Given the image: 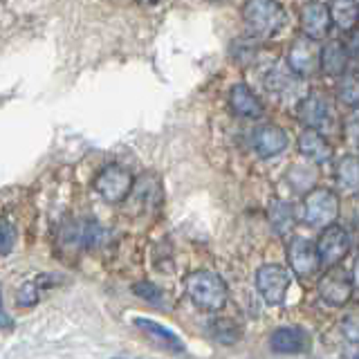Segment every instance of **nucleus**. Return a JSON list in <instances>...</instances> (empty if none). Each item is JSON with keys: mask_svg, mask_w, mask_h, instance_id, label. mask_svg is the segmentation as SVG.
<instances>
[{"mask_svg": "<svg viewBox=\"0 0 359 359\" xmlns=\"http://www.w3.org/2000/svg\"><path fill=\"white\" fill-rule=\"evenodd\" d=\"M299 81H301V76L292 72L290 67H287V70H280V67H272V70H269V74L265 76L267 90L272 95H278V97H290L297 90Z\"/></svg>", "mask_w": 359, "mask_h": 359, "instance_id": "20", "label": "nucleus"}, {"mask_svg": "<svg viewBox=\"0 0 359 359\" xmlns=\"http://www.w3.org/2000/svg\"><path fill=\"white\" fill-rule=\"evenodd\" d=\"M299 25H301L303 36L314 39V41H323L332 27L330 7L325 3H321V0H310V3H306L301 7Z\"/></svg>", "mask_w": 359, "mask_h": 359, "instance_id": "10", "label": "nucleus"}, {"mask_svg": "<svg viewBox=\"0 0 359 359\" xmlns=\"http://www.w3.org/2000/svg\"><path fill=\"white\" fill-rule=\"evenodd\" d=\"M346 50L353 59H359V29H351L348 32V39H346Z\"/></svg>", "mask_w": 359, "mask_h": 359, "instance_id": "31", "label": "nucleus"}, {"mask_svg": "<svg viewBox=\"0 0 359 359\" xmlns=\"http://www.w3.org/2000/svg\"><path fill=\"white\" fill-rule=\"evenodd\" d=\"M133 292H135V294H137L140 299L153 303V306H162L164 294H162V290L157 287L155 283H149V280H140V283H135V285H133Z\"/></svg>", "mask_w": 359, "mask_h": 359, "instance_id": "27", "label": "nucleus"}, {"mask_svg": "<svg viewBox=\"0 0 359 359\" xmlns=\"http://www.w3.org/2000/svg\"><path fill=\"white\" fill-rule=\"evenodd\" d=\"M52 283H54L52 274H41L36 278L27 280V283H22L20 290L16 292V303L20 308H34L41 301V290L50 287Z\"/></svg>", "mask_w": 359, "mask_h": 359, "instance_id": "22", "label": "nucleus"}, {"mask_svg": "<svg viewBox=\"0 0 359 359\" xmlns=\"http://www.w3.org/2000/svg\"><path fill=\"white\" fill-rule=\"evenodd\" d=\"M243 20L258 39H272L285 27V9L278 0H247L243 5Z\"/></svg>", "mask_w": 359, "mask_h": 359, "instance_id": "2", "label": "nucleus"}, {"mask_svg": "<svg viewBox=\"0 0 359 359\" xmlns=\"http://www.w3.org/2000/svg\"><path fill=\"white\" fill-rule=\"evenodd\" d=\"M303 218L310 227L325 229L339 218V196L332 189H314L303 200Z\"/></svg>", "mask_w": 359, "mask_h": 359, "instance_id": "4", "label": "nucleus"}, {"mask_svg": "<svg viewBox=\"0 0 359 359\" xmlns=\"http://www.w3.org/2000/svg\"><path fill=\"white\" fill-rule=\"evenodd\" d=\"M287 182L294 191H301V194L303 191H308L310 194V187L317 182V173H314L312 168L306 164H294L287 171Z\"/></svg>", "mask_w": 359, "mask_h": 359, "instance_id": "25", "label": "nucleus"}, {"mask_svg": "<svg viewBox=\"0 0 359 359\" xmlns=\"http://www.w3.org/2000/svg\"><path fill=\"white\" fill-rule=\"evenodd\" d=\"M292 283L290 269L276 263H267L256 269V290L267 306H283Z\"/></svg>", "mask_w": 359, "mask_h": 359, "instance_id": "5", "label": "nucleus"}, {"mask_svg": "<svg viewBox=\"0 0 359 359\" xmlns=\"http://www.w3.org/2000/svg\"><path fill=\"white\" fill-rule=\"evenodd\" d=\"M344 135L351 146L359 149V112H355L353 117L346 119V126H344Z\"/></svg>", "mask_w": 359, "mask_h": 359, "instance_id": "29", "label": "nucleus"}, {"mask_svg": "<svg viewBox=\"0 0 359 359\" xmlns=\"http://www.w3.org/2000/svg\"><path fill=\"white\" fill-rule=\"evenodd\" d=\"M213 337H216L218 341L229 346L241 337V328H238V323H233L229 319H222V321L213 323Z\"/></svg>", "mask_w": 359, "mask_h": 359, "instance_id": "26", "label": "nucleus"}, {"mask_svg": "<svg viewBox=\"0 0 359 359\" xmlns=\"http://www.w3.org/2000/svg\"><path fill=\"white\" fill-rule=\"evenodd\" d=\"M299 153L314 164H328L332 160V144L321 130L306 128L299 135Z\"/></svg>", "mask_w": 359, "mask_h": 359, "instance_id": "15", "label": "nucleus"}, {"mask_svg": "<svg viewBox=\"0 0 359 359\" xmlns=\"http://www.w3.org/2000/svg\"><path fill=\"white\" fill-rule=\"evenodd\" d=\"M16 245V227L7 218H0V256L11 254Z\"/></svg>", "mask_w": 359, "mask_h": 359, "instance_id": "28", "label": "nucleus"}, {"mask_svg": "<svg viewBox=\"0 0 359 359\" xmlns=\"http://www.w3.org/2000/svg\"><path fill=\"white\" fill-rule=\"evenodd\" d=\"M93 187L101 200L110 202V205H119V202L128 200L130 191L135 187V177L126 166L108 164L97 173Z\"/></svg>", "mask_w": 359, "mask_h": 359, "instance_id": "3", "label": "nucleus"}, {"mask_svg": "<svg viewBox=\"0 0 359 359\" xmlns=\"http://www.w3.org/2000/svg\"><path fill=\"white\" fill-rule=\"evenodd\" d=\"M287 261L292 272L301 278H312L317 276L321 267V256L317 250V243H312L303 236H294L287 245Z\"/></svg>", "mask_w": 359, "mask_h": 359, "instance_id": "7", "label": "nucleus"}, {"mask_svg": "<svg viewBox=\"0 0 359 359\" xmlns=\"http://www.w3.org/2000/svg\"><path fill=\"white\" fill-rule=\"evenodd\" d=\"M297 117L306 128L323 130L332 123V108L323 95H306L299 101Z\"/></svg>", "mask_w": 359, "mask_h": 359, "instance_id": "12", "label": "nucleus"}, {"mask_svg": "<svg viewBox=\"0 0 359 359\" xmlns=\"http://www.w3.org/2000/svg\"><path fill=\"white\" fill-rule=\"evenodd\" d=\"M290 144L287 133L276 126V123H263L258 126L252 135V146L254 153L261 157V160H269V157L280 155Z\"/></svg>", "mask_w": 359, "mask_h": 359, "instance_id": "11", "label": "nucleus"}, {"mask_svg": "<svg viewBox=\"0 0 359 359\" xmlns=\"http://www.w3.org/2000/svg\"><path fill=\"white\" fill-rule=\"evenodd\" d=\"M160 198H162V187H160V182H157V180L151 177V175H146V177L140 180V182H135V187H133V191H130V196H128V200H137V202H142L144 209H149V207L157 205V202H160Z\"/></svg>", "mask_w": 359, "mask_h": 359, "instance_id": "23", "label": "nucleus"}, {"mask_svg": "<svg viewBox=\"0 0 359 359\" xmlns=\"http://www.w3.org/2000/svg\"><path fill=\"white\" fill-rule=\"evenodd\" d=\"M334 180L341 194L357 196L359 194V157L351 153L339 157L334 166Z\"/></svg>", "mask_w": 359, "mask_h": 359, "instance_id": "16", "label": "nucleus"}, {"mask_svg": "<svg viewBox=\"0 0 359 359\" xmlns=\"http://www.w3.org/2000/svg\"><path fill=\"white\" fill-rule=\"evenodd\" d=\"M317 250L321 256L323 267H334L339 265L351 252V233H348L339 224H330L325 227L317 241Z\"/></svg>", "mask_w": 359, "mask_h": 359, "instance_id": "8", "label": "nucleus"}, {"mask_svg": "<svg viewBox=\"0 0 359 359\" xmlns=\"http://www.w3.org/2000/svg\"><path fill=\"white\" fill-rule=\"evenodd\" d=\"M184 290H187V297L194 301L198 308L207 312L222 310L229 294L227 283L222 280V276L216 272H209V269L191 272L184 278Z\"/></svg>", "mask_w": 359, "mask_h": 359, "instance_id": "1", "label": "nucleus"}, {"mask_svg": "<svg viewBox=\"0 0 359 359\" xmlns=\"http://www.w3.org/2000/svg\"><path fill=\"white\" fill-rule=\"evenodd\" d=\"M344 332L351 341L359 344V314H351L344 319Z\"/></svg>", "mask_w": 359, "mask_h": 359, "instance_id": "30", "label": "nucleus"}, {"mask_svg": "<svg viewBox=\"0 0 359 359\" xmlns=\"http://www.w3.org/2000/svg\"><path fill=\"white\" fill-rule=\"evenodd\" d=\"M229 106L233 110V115H238L243 119H261L263 117V104L261 99L254 95V90L247 83H236L229 90Z\"/></svg>", "mask_w": 359, "mask_h": 359, "instance_id": "14", "label": "nucleus"}, {"mask_svg": "<svg viewBox=\"0 0 359 359\" xmlns=\"http://www.w3.org/2000/svg\"><path fill=\"white\" fill-rule=\"evenodd\" d=\"M355 359H359V353H357V355H355Z\"/></svg>", "mask_w": 359, "mask_h": 359, "instance_id": "35", "label": "nucleus"}, {"mask_svg": "<svg viewBox=\"0 0 359 359\" xmlns=\"http://www.w3.org/2000/svg\"><path fill=\"white\" fill-rule=\"evenodd\" d=\"M348 59H351V54L346 50V43L328 41L321 48V72L325 76H341L346 74Z\"/></svg>", "mask_w": 359, "mask_h": 359, "instance_id": "17", "label": "nucleus"}, {"mask_svg": "<svg viewBox=\"0 0 359 359\" xmlns=\"http://www.w3.org/2000/svg\"><path fill=\"white\" fill-rule=\"evenodd\" d=\"M353 285H355V280L348 276L344 269H339L334 265L319 278L317 290H319V297L328 303V306L341 308V306H346L348 301H351Z\"/></svg>", "mask_w": 359, "mask_h": 359, "instance_id": "9", "label": "nucleus"}, {"mask_svg": "<svg viewBox=\"0 0 359 359\" xmlns=\"http://www.w3.org/2000/svg\"><path fill=\"white\" fill-rule=\"evenodd\" d=\"M353 280L359 285V256H357V261H355V267H353Z\"/></svg>", "mask_w": 359, "mask_h": 359, "instance_id": "33", "label": "nucleus"}, {"mask_svg": "<svg viewBox=\"0 0 359 359\" xmlns=\"http://www.w3.org/2000/svg\"><path fill=\"white\" fill-rule=\"evenodd\" d=\"M135 325H137L142 332L149 334L155 344H160L162 348H166V351H171V353H182L184 351L182 339H180L173 330H168L166 325L157 323L153 319H146V317H137V319H135Z\"/></svg>", "mask_w": 359, "mask_h": 359, "instance_id": "18", "label": "nucleus"}, {"mask_svg": "<svg viewBox=\"0 0 359 359\" xmlns=\"http://www.w3.org/2000/svg\"><path fill=\"white\" fill-rule=\"evenodd\" d=\"M140 3H144V5H153V3H157V0H140Z\"/></svg>", "mask_w": 359, "mask_h": 359, "instance_id": "34", "label": "nucleus"}, {"mask_svg": "<svg viewBox=\"0 0 359 359\" xmlns=\"http://www.w3.org/2000/svg\"><path fill=\"white\" fill-rule=\"evenodd\" d=\"M310 341L312 337L306 328H301V325H287V328H278L274 330L272 339V351L278 353V355H301L310 351Z\"/></svg>", "mask_w": 359, "mask_h": 359, "instance_id": "13", "label": "nucleus"}, {"mask_svg": "<svg viewBox=\"0 0 359 359\" xmlns=\"http://www.w3.org/2000/svg\"><path fill=\"white\" fill-rule=\"evenodd\" d=\"M269 220H272V227L280 233L285 236L294 229L297 224V209L294 205H290L285 200H274L272 207H269Z\"/></svg>", "mask_w": 359, "mask_h": 359, "instance_id": "21", "label": "nucleus"}, {"mask_svg": "<svg viewBox=\"0 0 359 359\" xmlns=\"http://www.w3.org/2000/svg\"><path fill=\"white\" fill-rule=\"evenodd\" d=\"M11 325H14V321H11V317L3 306V287H0V328H11Z\"/></svg>", "mask_w": 359, "mask_h": 359, "instance_id": "32", "label": "nucleus"}, {"mask_svg": "<svg viewBox=\"0 0 359 359\" xmlns=\"http://www.w3.org/2000/svg\"><path fill=\"white\" fill-rule=\"evenodd\" d=\"M287 67L301 79L312 76L321 67V48L314 39L299 36L290 43L287 50Z\"/></svg>", "mask_w": 359, "mask_h": 359, "instance_id": "6", "label": "nucleus"}, {"mask_svg": "<svg viewBox=\"0 0 359 359\" xmlns=\"http://www.w3.org/2000/svg\"><path fill=\"white\" fill-rule=\"evenodd\" d=\"M330 18L332 25L339 27L341 32H351L359 22V5L357 0H330Z\"/></svg>", "mask_w": 359, "mask_h": 359, "instance_id": "19", "label": "nucleus"}, {"mask_svg": "<svg viewBox=\"0 0 359 359\" xmlns=\"http://www.w3.org/2000/svg\"><path fill=\"white\" fill-rule=\"evenodd\" d=\"M337 101L346 108L359 110V72H346L337 83Z\"/></svg>", "mask_w": 359, "mask_h": 359, "instance_id": "24", "label": "nucleus"}]
</instances>
